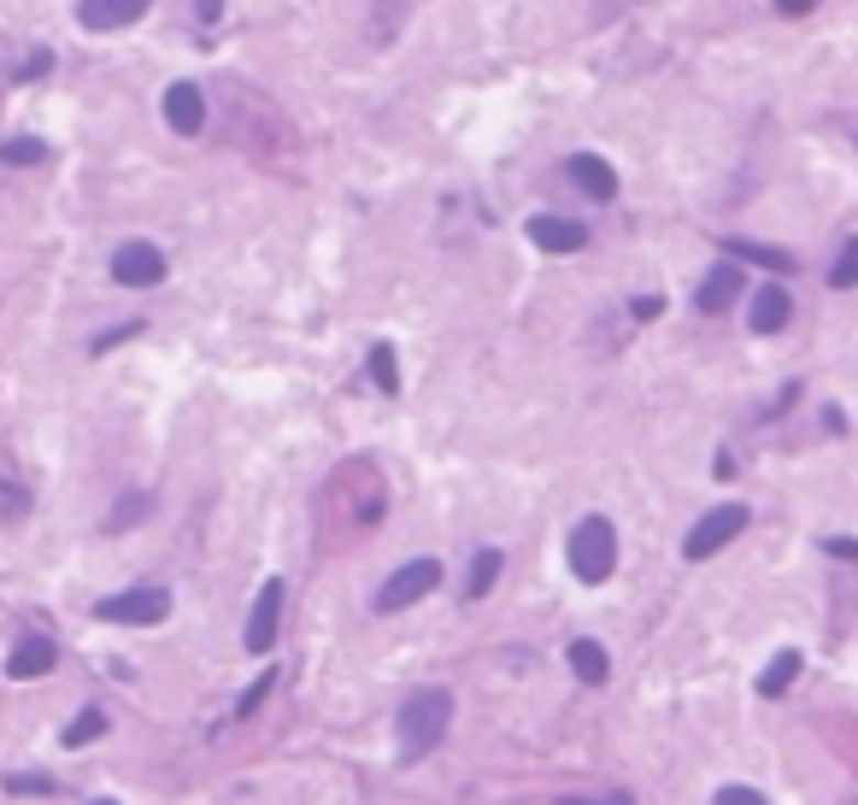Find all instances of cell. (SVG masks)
Returning a JSON list of instances; mask_svg holds the SVG:
<instances>
[{"label": "cell", "instance_id": "cell-1", "mask_svg": "<svg viewBox=\"0 0 858 805\" xmlns=\"http://www.w3.org/2000/svg\"><path fill=\"white\" fill-rule=\"evenodd\" d=\"M448 724H453V694L448 688L411 694L406 706H400V724H394V735H400V759L418 764L424 752H436L441 735H448Z\"/></svg>", "mask_w": 858, "mask_h": 805}, {"label": "cell", "instance_id": "cell-2", "mask_svg": "<svg viewBox=\"0 0 858 805\" xmlns=\"http://www.w3.org/2000/svg\"><path fill=\"white\" fill-rule=\"evenodd\" d=\"M612 564H617V536H612V523H606V518H582V523L571 529V571H576L582 582H606Z\"/></svg>", "mask_w": 858, "mask_h": 805}, {"label": "cell", "instance_id": "cell-3", "mask_svg": "<svg viewBox=\"0 0 858 805\" xmlns=\"http://www.w3.org/2000/svg\"><path fill=\"white\" fill-rule=\"evenodd\" d=\"M747 518H752L747 506H717V511H706V518H700V523L689 529L682 553H689V559H712V553H724V547L747 529Z\"/></svg>", "mask_w": 858, "mask_h": 805}, {"label": "cell", "instance_id": "cell-4", "mask_svg": "<svg viewBox=\"0 0 858 805\" xmlns=\"http://www.w3.org/2000/svg\"><path fill=\"white\" fill-rule=\"evenodd\" d=\"M429 588H441V564L436 559H406L383 588H376V611H400L411 599H424Z\"/></svg>", "mask_w": 858, "mask_h": 805}, {"label": "cell", "instance_id": "cell-5", "mask_svg": "<svg viewBox=\"0 0 858 805\" xmlns=\"http://www.w3.org/2000/svg\"><path fill=\"white\" fill-rule=\"evenodd\" d=\"M95 618L107 624H165L170 618V594L165 588H135V594H112L95 606Z\"/></svg>", "mask_w": 858, "mask_h": 805}, {"label": "cell", "instance_id": "cell-6", "mask_svg": "<svg viewBox=\"0 0 858 805\" xmlns=\"http://www.w3.org/2000/svg\"><path fill=\"white\" fill-rule=\"evenodd\" d=\"M112 283H124V288L165 283V253L153 247V242H124V247L112 253Z\"/></svg>", "mask_w": 858, "mask_h": 805}, {"label": "cell", "instance_id": "cell-7", "mask_svg": "<svg viewBox=\"0 0 858 805\" xmlns=\"http://www.w3.org/2000/svg\"><path fill=\"white\" fill-rule=\"evenodd\" d=\"M277 618H283V582L271 576L260 599H253V618H248V653L253 659H265L271 647H277Z\"/></svg>", "mask_w": 858, "mask_h": 805}, {"label": "cell", "instance_id": "cell-8", "mask_svg": "<svg viewBox=\"0 0 858 805\" xmlns=\"http://www.w3.org/2000/svg\"><path fill=\"white\" fill-rule=\"evenodd\" d=\"M788 312H794V300H788V288L782 283H759L752 288V306H747V330L752 335H777Z\"/></svg>", "mask_w": 858, "mask_h": 805}, {"label": "cell", "instance_id": "cell-9", "mask_svg": "<svg viewBox=\"0 0 858 805\" xmlns=\"http://www.w3.org/2000/svg\"><path fill=\"white\" fill-rule=\"evenodd\" d=\"M529 242H536L541 253H576L582 242H588V230H582L576 218H553V212H536V218H529Z\"/></svg>", "mask_w": 858, "mask_h": 805}, {"label": "cell", "instance_id": "cell-10", "mask_svg": "<svg viewBox=\"0 0 858 805\" xmlns=\"http://www.w3.org/2000/svg\"><path fill=\"white\" fill-rule=\"evenodd\" d=\"M147 7H153V0H82V7H77V24H82V30H124V24L142 19Z\"/></svg>", "mask_w": 858, "mask_h": 805}, {"label": "cell", "instance_id": "cell-11", "mask_svg": "<svg viewBox=\"0 0 858 805\" xmlns=\"http://www.w3.org/2000/svg\"><path fill=\"white\" fill-rule=\"evenodd\" d=\"M165 124L177 135H195L206 124V95L195 89V82H170L165 89Z\"/></svg>", "mask_w": 858, "mask_h": 805}, {"label": "cell", "instance_id": "cell-12", "mask_svg": "<svg viewBox=\"0 0 858 805\" xmlns=\"http://www.w3.org/2000/svg\"><path fill=\"white\" fill-rule=\"evenodd\" d=\"M564 170H571V183L582 188V195H594V200H612L617 195V170L600 159V153H571Z\"/></svg>", "mask_w": 858, "mask_h": 805}, {"label": "cell", "instance_id": "cell-13", "mask_svg": "<svg viewBox=\"0 0 858 805\" xmlns=\"http://www.w3.org/2000/svg\"><path fill=\"white\" fill-rule=\"evenodd\" d=\"M54 641H47V636H24L19 647H12V659H7V676L12 682H36V676H47V671H54Z\"/></svg>", "mask_w": 858, "mask_h": 805}, {"label": "cell", "instance_id": "cell-14", "mask_svg": "<svg viewBox=\"0 0 858 805\" xmlns=\"http://www.w3.org/2000/svg\"><path fill=\"white\" fill-rule=\"evenodd\" d=\"M735 295H741V271H735V265H712L694 300H700V312H712V318H717V312H724V306H729Z\"/></svg>", "mask_w": 858, "mask_h": 805}, {"label": "cell", "instance_id": "cell-15", "mask_svg": "<svg viewBox=\"0 0 858 805\" xmlns=\"http://www.w3.org/2000/svg\"><path fill=\"white\" fill-rule=\"evenodd\" d=\"M724 253L729 260H747V265H765V271H794V253H782V247H765V242H747V235H724Z\"/></svg>", "mask_w": 858, "mask_h": 805}, {"label": "cell", "instance_id": "cell-16", "mask_svg": "<svg viewBox=\"0 0 858 805\" xmlns=\"http://www.w3.org/2000/svg\"><path fill=\"white\" fill-rule=\"evenodd\" d=\"M564 659H571V671H576L582 682H588V688H600V682L612 676V659H606V647H600V641H588V636H582V641H571V653H564Z\"/></svg>", "mask_w": 858, "mask_h": 805}, {"label": "cell", "instance_id": "cell-17", "mask_svg": "<svg viewBox=\"0 0 858 805\" xmlns=\"http://www.w3.org/2000/svg\"><path fill=\"white\" fill-rule=\"evenodd\" d=\"M501 547H483V553H476L471 559V576H465V599H483L488 588H494V582H501Z\"/></svg>", "mask_w": 858, "mask_h": 805}, {"label": "cell", "instance_id": "cell-18", "mask_svg": "<svg viewBox=\"0 0 858 805\" xmlns=\"http://www.w3.org/2000/svg\"><path fill=\"white\" fill-rule=\"evenodd\" d=\"M794 676H800V653H777V659H770V671L759 676V694L765 699H782L788 688H794Z\"/></svg>", "mask_w": 858, "mask_h": 805}, {"label": "cell", "instance_id": "cell-19", "mask_svg": "<svg viewBox=\"0 0 858 805\" xmlns=\"http://www.w3.org/2000/svg\"><path fill=\"white\" fill-rule=\"evenodd\" d=\"M100 735H107V712L89 706V712H77L72 724H65V747H89V741H100Z\"/></svg>", "mask_w": 858, "mask_h": 805}, {"label": "cell", "instance_id": "cell-20", "mask_svg": "<svg viewBox=\"0 0 858 805\" xmlns=\"http://www.w3.org/2000/svg\"><path fill=\"white\" fill-rule=\"evenodd\" d=\"M371 383L383 388V394H400V365H394L388 341H376V348H371Z\"/></svg>", "mask_w": 858, "mask_h": 805}, {"label": "cell", "instance_id": "cell-21", "mask_svg": "<svg viewBox=\"0 0 858 805\" xmlns=\"http://www.w3.org/2000/svg\"><path fill=\"white\" fill-rule=\"evenodd\" d=\"M271 688H277V671H260V676H253L248 688H242V699H235V717H253V712L265 706V694H271Z\"/></svg>", "mask_w": 858, "mask_h": 805}, {"label": "cell", "instance_id": "cell-22", "mask_svg": "<svg viewBox=\"0 0 858 805\" xmlns=\"http://www.w3.org/2000/svg\"><path fill=\"white\" fill-rule=\"evenodd\" d=\"M829 283H835V288H858V235H847V247H840Z\"/></svg>", "mask_w": 858, "mask_h": 805}, {"label": "cell", "instance_id": "cell-23", "mask_svg": "<svg viewBox=\"0 0 858 805\" xmlns=\"http://www.w3.org/2000/svg\"><path fill=\"white\" fill-rule=\"evenodd\" d=\"M0 159H7V165H42V159H47V142H30V135H19V142L0 147Z\"/></svg>", "mask_w": 858, "mask_h": 805}, {"label": "cell", "instance_id": "cell-24", "mask_svg": "<svg viewBox=\"0 0 858 805\" xmlns=\"http://www.w3.org/2000/svg\"><path fill=\"white\" fill-rule=\"evenodd\" d=\"M712 805H770L759 787H747V782H729V787H717V800Z\"/></svg>", "mask_w": 858, "mask_h": 805}, {"label": "cell", "instance_id": "cell-25", "mask_svg": "<svg viewBox=\"0 0 858 805\" xmlns=\"http://www.w3.org/2000/svg\"><path fill=\"white\" fill-rule=\"evenodd\" d=\"M7 794H54V776H7Z\"/></svg>", "mask_w": 858, "mask_h": 805}, {"label": "cell", "instance_id": "cell-26", "mask_svg": "<svg viewBox=\"0 0 858 805\" xmlns=\"http://www.w3.org/2000/svg\"><path fill=\"white\" fill-rule=\"evenodd\" d=\"M142 330H147V323H118V330H107V335L95 341V353H107V348H118V341H130V335H142Z\"/></svg>", "mask_w": 858, "mask_h": 805}, {"label": "cell", "instance_id": "cell-27", "mask_svg": "<svg viewBox=\"0 0 858 805\" xmlns=\"http://www.w3.org/2000/svg\"><path fill=\"white\" fill-rule=\"evenodd\" d=\"M47 65H54V54H47V47H42V54H30V59L19 65V82H30V77H42V71H47Z\"/></svg>", "mask_w": 858, "mask_h": 805}, {"label": "cell", "instance_id": "cell-28", "mask_svg": "<svg viewBox=\"0 0 858 805\" xmlns=\"http://www.w3.org/2000/svg\"><path fill=\"white\" fill-rule=\"evenodd\" d=\"M135 511H147V500H135V494H130V500H118V511H112V529L135 523Z\"/></svg>", "mask_w": 858, "mask_h": 805}, {"label": "cell", "instance_id": "cell-29", "mask_svg": "<svg viewBox=\"0 0 858 805\" xmlns=\"http://www.w3.org/2000/svg\"><path fill=\"white\" fill-rule=\"evenodd\" d=\"M823 547H829V553H835V559H858V541H853V536H829V541H823Z\"/></svg>", "mask_w": 858, "mask_h": 805}, {"label": "cell", "instance_id": "cell-30", "mask_svg": "<svg viewBox=\"0 0 858 805\" xmlns=\"http://www.w3.org/2000/svg\"><path fill=\"white\" fill-rule=\"evenodd\" d=\"M659 312H664V300H659V295H641V300H635V318H641V323H647V318H659Z\"/></svg>", "mask_w": 858, "mask_h": 805}, {"label": "cell", "instance_id": "cell-31", "mask_svg": "<svg viewBox=\"0 0 858 805\" xmlns=\"http://www.w3.org/2000/svg\"><path fill=\"white\" fill-rule=\"evenodd\" d=\"M817 0H777V12H788V19H800V12H812Z\"/></svg>", "mask_w": 858, "mask_h": 805}, {"label": "cell", "instance_id": "cell-32", "mask_svg": "<svg viewBox=\"0 0 858 805\" xmlns=\"http://www.w3.org/2000/svg\"><path fill=\"white\" fill-rule=\"evenodd\" d=\"M200 19H218V0H200Z\"/></svg>", "mask_w": 858, "mask_h": 805}, {"label": "cell", "instance_id": "cell-33", "mask_svg": "<svg viewBox=\"0 0 858 805\" xmlns=\"http://www.w3.org/2000/svg\"><path fill=\"white\" fill-rule=\"evenodd\" d=\"M559 805H582V800H559Z\"/></svg>", "mask_w": 858, "mask_h": 805}, {"label": "cell", "instance_id": "cell-34", "mask_svg": "<svg viewBox=\"0 0 858 805\" xmlns=\"http://www.w3.org/2000/svg\"><path fill=\"white\" fill-rule=\"evenodd\" d=\"M95 805H118V800H95Z\"/></svg>", "mask_w": 858, "mask_h": 805}]
</instances>
